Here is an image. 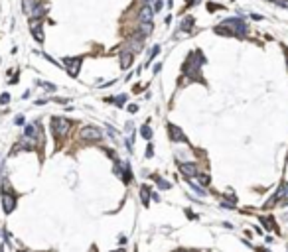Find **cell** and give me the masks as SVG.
<instances>
[{
  "label": "cell",
  "mask_w": 288,
  "mask_h": 252,
  "mask_svg": "<svg viewBox=\"0 0 288 252\" xmlns=\"http://www.w3.org/2000/svg\"><path fill=\"white\" fill-rule=\"evenodd\" d=\"M194 24H195V18H194V16H188V18H185L182 24H180V30H182V32H190Z\"/></svg>",
  "instance_id": "obj_11"
},
{
  "label": "cell",
  "mask_w": 288,
  "mask_h": 252,
  "mask_svg": "<svg viewBox=\"0 0 288 252\" xmlns=\"http://www.w3.org/2000/svg\"><path fill=\"white\" fill-rule=\"evenodd\" d=\"M2 205H4V213H12L14 211V207H16V195L12 191H8V189H4L2 191Z\"/></svg>",
  "instance_id": "obj_3"
},
{
  "label": "cell",
  "mask_w": 288,
  "mask_h": 252,
  "mask_svg": "<svg viewBox=\"0 0 288 252\" xmlns=\"http://www.w3.org/2000/svg\"><path fill=\"white\" fill-rule=\"evenodd\" d=\"M282 205H288V195L284 197V201H282Z\"/></svg>",
  "instance_id": "obj_24"
},
{
  "label": "cell",
  "mask_w": 288,
  "mask_h": 252,
  "mask_svg": "<svg viewBox=\"0 0 288 252\" xmlns=\"http://www.w3.org/2000/svg\"><path fill=\"white\" fill-rule=\"evenodd\" d=\"M286 55H288V53H286Z\"/></svg>",
  "instance_id": "obj_29"
},
{
  "label": "cell",
  "mask_w": 288,
  "mask_h": 252,
  "mask_svg": "<svg viewBox=\"0 0 288 252\" xmlns=\"http://www.w3.org/2000/svg\"><path fill=\"white\" fill-rule=\"evenodd\" d=\"M20 252H26V250H20Z\"/></svg>",
  "instance_id": "obj_28"
},
{
  "label": "cell",
  "mask_w": 288,
  "mask_h": 252,
  "mask_svg": "<svg viewBox=\"0 0 288 252\" xmlns=\"http://www.w3.org/2000/svg\"><path fill=\"white\" fill-rule=\"evenodd\" d=\"M79 136H81L83 140H101V138H103V132H101L99 128H95V126H83L81 132H79Z\"/></svg>",
  "instance_id": "obj_2"
},
{
  "label": "cell",
  "mask_w": 288,
  "mask_h": 252,
  "mask_svg": "<svg viewBox=\"0 0 288 252\" xmlns=\"http://www.w3.org/2000/svg\"><path fill=\"white\" fill-rule=\"evenodd\" d=\"M152 177H154V179H156V183H158V187H160V189H170V187H172V185H170V183H168V181H164L162 177H158V175H156V173H154V175H152Z\"/></svg>",
  "instance_id": "obj_14"
},
{
  "label": "cell",
  "mask_w": 288,
  "mask_h": 252,
  "mask_svg": "<svg viewBox=\"0 0 288 252\" xmlns=\"http://www.w3.org/2000/svg\"><path fill=\"white\" fill-rule=\"evenodd\" d=\"M260 221H263V224H264V227L268 229V230H273V229H274V223H273V219L264 217V219H260Z\"/></svg>",
  "instance_id": "obj_16"
},
{
  "label": "cell",
  "mask_w": 288,
  "mask_h": 252,
  "mask_svg": "<svg viewBox=\"0 0 288 252\" xmlns=\"http://www.w3.org/2000/svg\"><path fill=\"white\" fill-rule=\"evenodd\" d=\"M8 103H10V95L4 93L2 96H0V105H8Z\"/></svg>",
  "instance_id": "obj_18"
},
{
  "label": "cell",
  "mask_w": 288,
  "mask_h": 252,
  "mask_svg": "<svg viewBox=\"0 0 288 252\" xmlns=\"http://www.w3.org/2000/svg\"><path fill=\"white\" fill-rule=\"evenodd\" d=\"M152 30H154L152 22H140V32H142V36H150Z\"/></svg>",
  "instance_id": "obj_13"
},
{
  "label": "cell",
  "mask_w": 288,
  "mask_h": 252,
  "mask_svg": "<svg viewBox=\"0 0 288 252\" xmlns=\"http://www.w3.org/2000/svg\"><path fill=\"white\" fill-rule=\"evenodd\" d=\"M273 2H274V0H273Z\"/></svg>",
  "instance_id": "obj_30"
},
{
  "label": "cell",
  "mask_w": 288,
  "mask_h": 252,
  "mask_svg": "<svg viewBox=\"0 0 288 252\" xmlns=\"http://www.w3.org/2000/svg\"><path fill=\"white\" fill-rule=\"evenodd\" d=\"M180 165V171L185 175V177H197V165L195 164H178Z\"/></svg>",
  "instance_id": "obj_7"
},
{
  "label": "cell",
  "mask_w": 288,
  "mask_h": 252,
  "mask_svg": "<svg viewBox=\"0 0 288 252\" xmlns=\"http://www.w3.org/2000/svg\"><path fill=\"white\" fill-rule=\"evenodd\" d=\"M124 100H126V95H120V96H116V99H115V103L119 105V106H122V105H124Z\"/></svg>",
  "instance_id": "obj_19"
},
{
  "label": "cell",
  "mask_w": 288,
  "mask_h": 252,
  "mask_svg": "<svg viewBox=\"0 0 288 252\" xmlns=\"http://www.w3.org/2000/svg\"><path fill=\"white\" fill-rule=\"evenodd\" d=\"M136 110H138V105H129V112H132V114H134Z\"/></svg>",
  "instance_id": "obj_22"
},
{
  "label": "cell",
  "mask_w": 288,
  "mask_h": 252,
  "mask_svg": "<svg viewBox=\"0 0 288 252\" xmlns=\"http://www.w3.org/2000/svg\"><path fill=\"white\" fill-rule=\"evenodd\" d=\"M168 134H170V140L172 142H188V138H185L184 132L180 130V126L172 124V122L168 124Z\"/></svg>",
  "instance_id": "obj_5"
},
{
  "label": "cell",
  "mask_w": 288,
  "mask_h": 252,
  "mask_svg": "<svg viewBox=\"0 0 288 252\" xmlns=\"http://www.w3.org/2000/svg\"><path fill=\"white\" fill-rule=\"evenodd\" d=\"M160 8H162V0H154V6H152V10H154V12H158Z\"/></svg>",
  "instance_id": "obj_21"
},
{
  "label": "cell",
  "mask_w": 288,
  "mask_h": 252,
  "mask_svg": "<svg viewBox=\"0 0 288 252\" xmlns=\"http://www.w3.org/2000/svg\"><path fill=\"white\" fill-rule=\"evenodd\" d=\"M116 252H124V250H122V248H120V250H116Z\"/></svg>",
  "instance_id": "obj_27"
},
{
  "label": "cell",
  "mask_w": 288,
  "mask_h": 252,
  "mask_svg": "<svg viewBox=\"0 0 288 252\" xmlns=\"http://www.w3.org/2000/svg\"><path fill=\"white\" fill-rule=\"evenodd\" d=\"M30 28H32V34L38 41H44V34H41V18H32L30 20Z\"/></svg>",
  "instance_id": "obj_6"
},
{
  "label": "cell",
  "mask_w": 288,
  "mask_h": 252,
  "mask_svg": "<svg viewBox=\"0 0 288 252\" xmlns=\"http://www.w3.org/2000/svg\"><path fill=\"white\" fill-rule=\"evenodd\" d=\"M152 154H154V146L148 144V146H146V158H152Z\"/></svg>",
  "instance_id": "obj_20"
},
{
  "label": "cell",
  "mask_w": 288,
  "mask_h": 252,
  "mask_svg": "<svg viewBox=\"0 0 288 252\" xmlns=\"http://www.w3.org/2000/svg\"><path fill=\"white\" fill-rule=\"evenodd\" d=\"M176 252H190V250H176Z\"/></svg>",
  "instance_id": "obj_26"
},
{
  "label": "cell",
  "mask_w": 288,
  "mask_h": 252,
  "mask_svg": "<svg viewBox=\"0 0 288 252\" xmlns=\"http://www.w3.org/2000/svg\"><path fill=\"white\" fill-rule=\"evenodd\" d=\"M197 177H199V183H203V185H207L211 181V177L207 173H197Z\"/></svg>",
  "instance_id": "obj_17"
},
{
  "label": "cell",
  "mask_w": 288,
  "mask_h": 252,
  "mask_svg": "<svg viewBox=\"0 0 288 252\" xmlns=\"http://www.w3.org/2000/svg\"><path fill=\"white\" fill-rule=\"evenodd\" d=\"M132 59H134V55H132L130 51H122L120 53V67L122 69H129L132 65Z\"/></svg>",
  "instance_id": "obj_9"
},
{
  "label": "cell",
  "mask_w": 288,
  "mask_h": 252,
  "mask_svg": "<svg viewBox=\"0 0 288 252\" xmlns=\"http://www.w3.org/2000/svg\"><path fill=\"white\" fill-rule=\"evenodd\" d=\"M140 134H142V138H144V140H150V138H152V128L148 126V124H146V126H142Z\"/></svg>",
  "instance_id": "obj_15"
},
{
  "label": "cell",
  "mask_w": 288,
  "mask_h": 252,
  "mask_svg": "<svg viewBox=\"0 0 288 252\" xmlns=\"http://www.w3.org/2000/svg\"><path fill=\"white\" fill-rule=\"evenodd\" d=\"M69 128H71V122L67 118H63V116H53L51 118V132L55 138H63L69 132Z\"/></svg>",
  "instance_id": "obj_1"
},
{
  "label": "cell",
  "mask_w": 288,
  "mask_h": 252,
  "mask_svg": "<svg viewBox=\"0 0 288 252\" xmlns=\"http://www.w3.org/2000/svg\"><path fill=\"white\" fill-rule=\"evenodd\" d=\"M150 2H154V0H144V4H146V6H150Z\"/></svg>",
  "instance_id": "obj_25"
},
{
  "label": "cell",
  "mask_w": 288,
  "mask_h": 252,
  "mask_svg": "<svg viewBox=\"0 0 288 252\" xmlns=\"http://www.w3.org/2000/svg\"><path fill=\"white\" fill-rule=\"evenodd\" d=\"M140 199H142L144 207L150 205V187L148 185H140Z\"/></svg>",
  "instance_id": "obj_10"
},
{
  "label": "cell",
  "mask_w": 288,
  "mask_h": 252,
  "mask_svg": "<svg viewBox=\"0 0 288 252\" xmlns=\"http://www.w3.org/2000/svg\"><path fill=\"white\" fill-rule=\"evenodd\" d=\"M81 61H83V57H67L65 61V67H67V71L71 77H77V73H79V69H81Z\"/></svg>",
  "instance_id": "obj_4"
},
{
  "label": "cell",
  "mask_w": 288,
  "mask_h": 252,
  "mask_svg": "<svg viewBox=\"0 0 288 252\" xmlns=\"http://www.w3.org/2000/svg\"><path fill=\"white\" fill-rule=\"evenodd\" d=\"M152 16H154V10H152V6H146V4H144V6H142V10H140V14H138L140 22H152Z\"/></svg>",
  "instance_id": "obj_8"
},
{
  "label": "cell",
  "mask_w": 288,
  "mask_h": 252,
  "mask_svg": "<svg viewBox=\"0 0 288 252\" xmlns=\"http://www.w3.org/2000/svg\"><path fill=\"white\" fill-rule=\"evenodd\" d=\"M130 53L132 51H140L142 49V40H140V36H134V37H130Z\"/></svg>",
  "instance_id": "obj_12"
},
{
  "label": "cell",
  "mask_w": 288,
  "mask_h": 252,
  "mask_svg": "<svg viewBox=\"0 0 288 252\" xmlns=\"http://www.w3.org/2000/svg\"><path fill=\"white\" fill-rule=\"evenodd\" d=\"M14 122H16V124H24V116H16Z\"/></svg>",
  "instance_id": "obj_23"
}]
</instances>
